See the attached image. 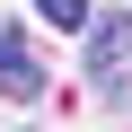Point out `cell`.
Instances as JSON below:
<instances>
[{"mask_svg": "<svg viewBox=\"0 0 132 132\" xmlns=\"http://www.w3.org/2000/svg\"><path fill=\"white\" fill-rule=\"evenodd\" d=\"M88 88L106 97V106H123L132 97V9H88Z\"/></svg>", "mask_w": 132, "mask_h": 132, "instance_id": "cell-1", "label": "cell"}, {"mask_svg": "<svg viewBox=\"0 0 132 132\" xmlns=\"http://www.w3.org/2000/svg\"><path fill=\"white\" fill-rule=\"evenodd\" d=\"M0 97H9V106H35L44 97V62H35V44L18 27H0Z\"/></svg>", "mask_w": 132, "mask_h": 132, "instance_id": "cell-2", "label": "cell"}, {"mask_svg": "<svg viewBox=\"0 0 132 132\" xmlns=\"http://www.w3.org/2000/svg\"><path fill=\"white\" fill-rule=\"evenodd\" d=\"M44 27H88V0H35Z\"/></svg>", "mask_w": 132, "mask_h": 132, "instance_id": "cell-3", "label": "cell"}]
</instances>
